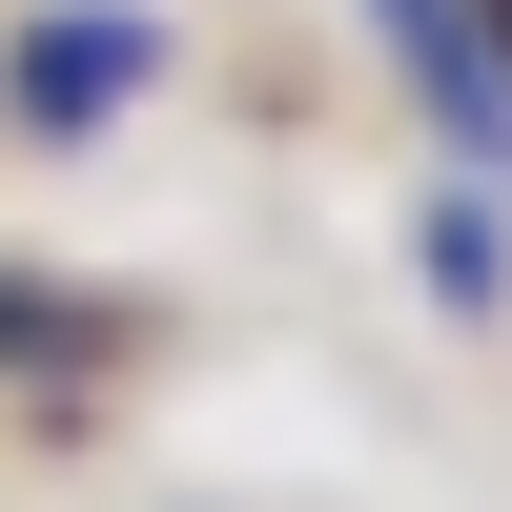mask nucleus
Here are the masks:
<instances>
[{"label":"nucleus","mask_w":512,"mask_h":512,"mask_svg":"<svg viewBox=\"0 0 512 512\" xmlns=\"http://www.w3.org/2000/svg\"><path fill=\"white\" fill-rule=\"evenodd\" d=\"M369 21L410 41V82H431V103L472 123V164L512 185V62H492V21H472V0H369Z\"/></svg>","instance_id":"nucleus-2"},{"label":"nucleus","mask_w":512,"mask_h":512,"mask_svg":"<svg viewBox=\"0 0 512 512\" xmlns=\"http://www.w3.org/2000/svg\"><path fill=\"white\" fill-rule=\"evenodd\" d=\"M431 287H451V308H492V287H512V267H492V205H431Z\"/></svg>","instance_id":"nucleus-3"},{"label":"nucleus","mask_w":512,"mask_h":512,"mask_svg":"<svg viewBox=\"0 0 512 512\" xmlns=\"http://www.w3.org/2000/svg\"><path fill=\"white\" fill-rule=\"evenodd\" d=\"M144 82H164V21H144V0H41V21L0 41V103H21L41 144H82V123H123Z\"/></svg>","instance_id":"nucleus-1"}]
</instances>
